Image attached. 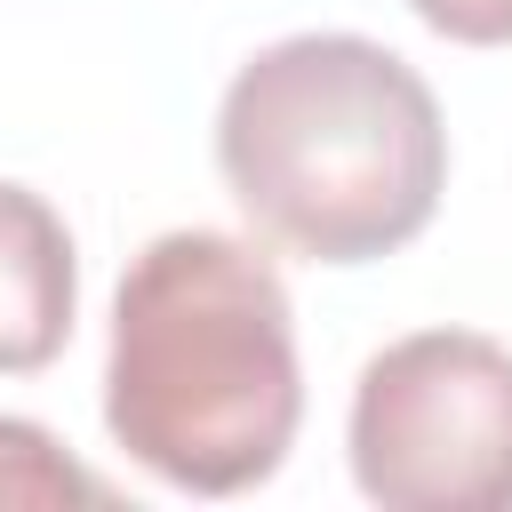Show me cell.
<instances>
[{"label": "cell", "mask_w": 512, "mask_h": 512, "mask_svg": "<svg viewBox=\"0 0 512 512\" xmlns=\"http://www.w3.org/2000/svg\"><path fill=\"white\" fill-rule=\"evenodd\" d=\"M72 304H80V264L64 216L40 192L0 184V376L48 368L72 336Z\"/></svg>", "instance_id": "cell-4"}, {"label": "cell", "mask_w": 512, "mask_h": 512, "mask_svg": "<svg viewBox=\"0 0 512 512\" xmlns=\"http://www.w3.org/2000/svg\"><path fill=\"white\" fill-rule=\"evenodd\" d=\"M296 312L256 240L160 232L128 256L104 352L112 440L184 496H248L296 448Z\"/></svg>", "instance_id": "cell-1"}, {"label": "cell", "mask_w": 512, "mask_h": 512, "mask_svg": "<svg viewBox=\"0 0 512 512\" xmlns=\"http://www.w3.org/2000/svg\"><path fill=\"white\" fill-rule=\"evenodd\" d=\"M0 504L32 512V504H112V488L96 472H80L40 424L0 416Z\"/></svg>", "instance_id": "cell-5"}, {"label": "cell", "mask_w": 512, "mask_h": 512, "mask_svg": "<svg viewBox=\"0 0 512 512\" xmlns=\"http://www.w3.org/2000/svg\"><path fill=\"white\" fill-rule=\"evenodd\" d=\"M216 168L264 240L312 264H368L432 224L448 128L416 64L384 40L288 32L232 72Z\"/></svg>", "instance_id": "cell-2"}, {"label": "cell", "mask_w": 512, "mask_h": 512, "mask_svg": "<svg viewBox=\"0 0 512 512\" xmlns=\"http://www.w3.org/2000/svg\"><path fill=\"white\" fill-rule=\"evenodd\" d=\"M352 480L384 512H512V352L416 328L352 384Z\"/></svg>", "instance_id": "cell-3"}, {"label": "cell", "mask_w": 512, "mask_h": 512, "mask_svg": "<svg viewBox=\"0 0 512 512\" xmlns=\"http://www.w3.org/2000/svg\"><path fill=\"white\" fill-rule=\"evenodd\" d=\"M440 40H464V48H504L512 40V0H408Z\"/></svg>", "instance_id": "cell-6"}]
</instances>
